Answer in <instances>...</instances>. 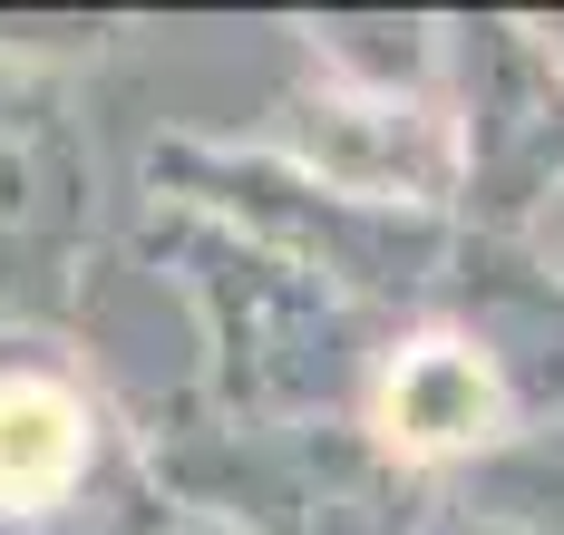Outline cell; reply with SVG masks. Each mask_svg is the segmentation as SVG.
Instances as JSON below:
<instances>
[{"label": "cell", "instance_id": "obj_14", "mask_svg": "<svg viewBox=\"0 0 564 535\" xmlns=\"http://www.w3.org/2000/svg\"><path fill=\"white\" fill-rule=\"evenodd\" d=\"M0 535H10V526H0Z\"/></svg>", "mask_w": 564, "mask_h": 535}, {"label": "cell", "instance_id": "obj_10", "mask_svg": "<svg viewBox=\"0 0 564 535\" xmlns=\"http://www.w3.org/2000/svg\"><path fill=\"white\" fill-rule=\"evenodd\" d=\"M457 506H477L487 526L507 535H564V428H535V438H516L507 458H487V468L448 487Z\"/></svg>", "mask_w": 564, "mask_h": 535}, {"label": "cell", "instance_id": "obj_12", "mask_svg": "<svg viewBox=\"0 0 564 535\" xmlns=\"http://www.w3.org/2000/svg\"><path fill=\"white\" fill-rule=\"evenodd\" d=\"M156 535H243V526H225V516H195V506H175Z\"/></svg>", "mask_w": 564, "mask_h": 535}, {"label": "cell", "instance_id": "obj_6", "mask_svg": "<svg viewBox=\"0 0 564 535\" xmlns=\"http://www.w3.org/2000/svg\"><path fill=\"white\" fill-rule=\"evenodd\" d=\"M448 108L467 195L457 225L487 243H535L564 205V50L545 20L477 10L448 20Z\"/></svg>", "mask_w": 564, "mask_h": 535}, {"label": "cell", "instance_id": "obj_13", "mask_svg": "<svg viewBox=\"0 0 564 535\" xmlns=\"http://www.w3.org/2000/svg\"><path fill=\"white\" fill-rule=\"evenodd\" d=\"M535 253H545V263H555V273H564V205H555V215H545V234H535Z\"/></svg>", "mask_w": 564, "mask_h": 535}, {"label": "cell", "instance_id": "obj_1", "mask_svg": "<svg viewBox=\"0 0 564 535\" xmlns=\"http://www.w3.org/2000/svg\"><path fill=\"white\" fill-rule=\"evenodd\" d=\"M127 253L195 312V390L185 410L225 418V428H312V418H360L370 370L390 351L399 321L302 273L292 253L234 234L195 205L137 195Z\"/></svg>", "mask_w": 564, "mask_h": 535}, {"label": "cell", "instance_id": "obj_5", "mask_svg": "<svg viewBox=\"0 0 564 535\" xmlns=\"http://www.w3.org/2000/svg\"><path fill=\"white\" fill-rule=\"evenodd\" d=\"M108 234V156L88 78L0 50V341L58 331Z\"/></svg>", "mask_w": 564, "mask_h": 535}, {"label": "cell", "instance_id": "obj_7", "mask_svg": "<svg viewBox=\"0 0 564 535\" xmlns=\"http://www.w3.org/2000/svg\"><path fill=\"white\" fill-rule=\"evenodd\" d=\"M360 428L390 468L429 477V487H467L487 458H507L516 438H535V410L516 390V370L467 321L429 312V321H399L380 370H370V400Z\"/></svg>", "mask_w": 564, "mask_h": 535}, {"label": "cell", "instance_id": "obj_11", "mask_svg": "<svg viewBox=\"0 0 564 535\" xmlns=\"http://www.w3.org/2000/svg\"><path fill=\"white\" fill-rule=\"evenodd\" d=\"M429 535H507V526H487L477 506H457V496H448V506H438V526H429Z\"/></svg>", "mask_w": 564, "mask_h": 535}, {"label": "cell", "instance_id": "obj_8", "mask_svg": "<svg viewBox=\"0 0 564 535\" xmlns=\"http://www.w3.org/2000/svg\"><path fill=\"white\" fill-rule=\"evenodd\" d=\"M253 146L292 156L302 176L370 195V205H419V215H457L467 195V156H457V108L448 98H380V88H340L322 68L282 78Z\"/></svg>", "mask_w": 564, "mask_h": 535}, {"label": "cell", "instance_id": "obj_9", "mask_svg": "<svg viewBox=\"0 0 564 535\" xmlns=\"http://www.w3.org/2000/svg\"><path fill=\"white\" fill-rule=\"evenodd\" d=\"M292 30H302V68H322L340 88L448 98V20H429V10H322Z\"/></svg>", "mask_w": 564, "mask_h": 535}, {"label": "cell", "instance_id": "obj_4", "mask_svg": "<svg viewBox=\"0 0 564 535\" xmlns=\"http://www.w3.org/2000/svg\"><path fill=\"white\" fill-rule=\"evenodd\" d=\"M175 496L147 468V438L127 428L98 370L68 331L0 341V526L10 535H156Z\"/></svg>", "mask_w": 564, "mask_h": 535}, {"label": "cell", "instance_id": "obj_2", "mask_svg": "<svg viewBox=\"0 0 564 535\" xmlns=\"http://www.w3.org/2000/svg\"><path fill=\"white\" fill-rule=\"evenodd\" d=\"M147 195L156 205H195L234 234L292 253L302 273H322L360 312L380 321H429L448 312V283L467 263V225L457 215H419V205H370V195H340V185L302 176L292 156L253 146V137H195L166 127L147 146Z\"/></svg>", "mask_w": 564, "mask_h": 535}, {"label": "cell", "instance_id": "obj_3", "mask_svg": "<svg viewBox=\"0 0 564 535\" xmlns=\"http://www.w3.org/2000/svg\"><path fill=\"white\" fill-rule=\"evenodd\" d=\"M147 468L175 506L225 516L243 535H429L448 487L390 468L360 418H312V428H225L205 410L137 418Z\"/></svg>", "mask_w": 564, "mask_h": 535}]
</instances>
